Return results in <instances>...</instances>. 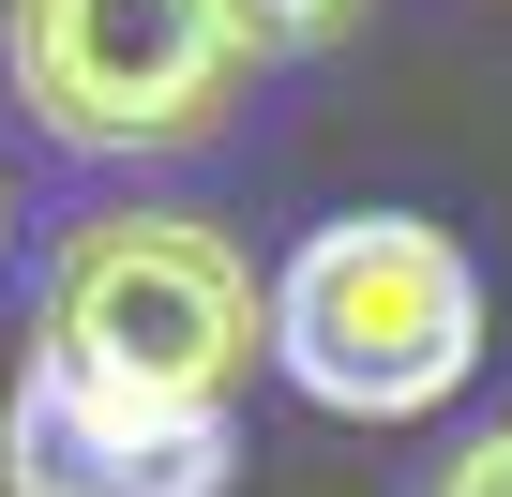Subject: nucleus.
<instances>
[{
	"label": "nucleus",
	"instance_id": "7ed1b4c3",
	"mask_svg": "<svg viewBox=\"0 0 512 497\" xmlns=\"http://www.w3.org/2000/svg\"><path fill=\"white\" fill-rule=\"evenodd\" d=\"M241 31L226 0H0V91L31 106L46 151L76 166H166L211 151L241 106Z\"/></svg>",
	"mask_w": 512,
	"mask_h": 497
},
{
	"label": "nucleus",
	"instance_id": "39448f33",
	"mask_svg": "<svg viewBox=\"0 0 512 497\" xmlns=\"http://www.w3.org/2000/svg\"><path fill=\"white\" fill-rule=\"evenodd\" d=\"M362 16H377V0H226L241 61H317V46H347Z\"/></svg>",
	"mask_w": 512,
	"mask_h": 497
},
{
	"label": "nucleus",
	"instance_id": "f257e3e1",
	"mask_svg": "<svg viewBox=\"0 0 512 497\" xmlns=\"http://www.w3.org/2000/svg\"><path fill=\"white\" fill-rule=\"evenodd\" d=\"M31 347L76 377H121L151 407L241 422L256 362H272V272L181 196H91V211H61L46 272H31Z\"/></svg>",
	"mask_w": 512,
	"mask_h": 497
},
{
	"label": "nucleus",
	"instance_id": "f03ea898",
	"mask_svg": "<svg viewBox=\"0 0 512 497\" xmlns=\"http://www.w3.org/2000/svg\"><path fill=\"white\" fill-rule=\"evenodd\" d=\"M482 257L437 211H332L272 257V377L332 422H437L482 377Z\"/></svg>",
	"mask_w": 512,
	"mask_h": 497
},
{
	"label": "nucleus",
	"instance_id": "0eeeda50",
	"mask_svg": "<svg viewBox=\"0 0 512 497\" xmlns=\"http://www.w3.org/2000/svg\"><path fill=\"white\" fill-rule=\"evenodd\" d=\"M0 257H16V196H0Z\"/></svg>",
	"mask_w": 512,
	"mask_h": 497
},
{
	"label": "nucleus",
	"instance_id": "423d86ee",
	"mask_svg": "<svg viewBox=\"0 0 512 497\" xmlns=\"http://www.w3.org/2000/svg\"><path fill=\"white\" fill-rule=\"evenodd\" d=\"M422 497H512V422H482V437H452Z\"/></svg>",
	"mask_w": 512,
	"mask_h": 497
},
{
	"label": "nucleus",
	"instance_id": "20e7f679",
	"mask_svg": "<svg viewBox=\"0 0 512 497\" xmlns=\"http://www.w3.org/2000/svg\"><path fill=\"white\" fill-rule=\"evenodd\" d=\"M226 482H241V422L211 407H151L46 347L0 392V497H226Z\"/></svg>",
	"mask_w": 512,
	"mask_h": 497
}]
</instances>
